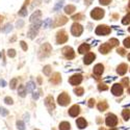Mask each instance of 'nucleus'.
<instances>
[{
    "mask_svg": "<svg viewBox=\"0 0 130 130\" xmlns=\"http://www.w3.org/2000/svg\"><path fill=\"white\" fill-rule=\"evenodd\" d=\"M40 26H41V22H38V23H34V25H31L29 27V30H28V34L27 36L30 38V39H34L39 32V29H40Z\"/></svg>",
    "mask_w": 130,
    "mask_h": 130,
    "instance_id": "nucleus-1",
    "label": "nucleus"
},
{
    "mask_svg": "<svg viewBox=\"0 0 130 130\" xmlns=\"http://www.w3.org/2000/svg\"><path fill=\"white\" fill-rule=\"evenodd\" d=\"M91 17L95 20H101L104 17V10L102 8L96 7L91 12Z\"/></svg>",
    "mask_w": 130,
    "mask_h": 130,
    "instance_id": "nucleus-2",
    "label": "nucleus"
},
{
    "mask_svg": "<svg viewBox=\"0 0 130 130\" xmlns=\"http://www.w3.org/2000/svg\"><path fill=\"white\" fill-rule=\"evenodd\" d=\"M105 123H106L107 126H109V127H115L118 124V118L115 115L109 113L105 119Z\"/></svg>",
    "mask_w": 130,
    "mask_h": 130,
    "instance_id": "nucleus-3",
    "label": "nucleus"
},
{
    "mask_svg": "<svg viewBox=\"0 0 130 130\" xmlns=\"http://www.w3.org/2000/svg\"><path fill=\"white\" fill-rule=\"evenodd\" d=\"M57 102H58V104L61 105V106H66V105H68V104L70 103V97L68 96V94L62 93V94H60V95L58 96Z\"/></svg>",
    "mask_w": 130,
    "mask_h": 130,
    "instance_id": "nucleus-4",
    "label": "nucleus"
},
{
    "mask_svg": "<svg viewBox=\"0 0 130 130\" xmlns=\"http://www.w3.org/2000/svg\"><path fill=\"white\" fill-rule=\"evenodd\" d=\"M82 31H83V27L78 23H74L71 27V32L74 37H79L82 34Z\"/></svg>",
    "mask_w": 130,
    "mask_h": 130,
    "instance_id": "nucleus-5",
    "label": "nucleus"
},
{
    "mask_svg": "<svg viewBox=\"0 0 130 130\" xmlns=\"http://www.w3.org/2000/svg\"><path fill=\"white\" fill-rule=\"evenodd\" d=\"M108 34H110V28L105 25H99L96 28V35L98 36H106Z\"/></svg>",
    "mask_w": 130,
    "mask_h": 130,
    "instance_id": "nucleus-6",
    "label": "nucleus"
},
{
    "mask_svg": "<svg viewBox=\"0 0 130 130\" xmlns=\"http://www.w3.org/2000/svg\"><path fill=\"white\" fill-rule=\"evenodd\" d=\"M51 50H52V48H51V46L49 44H44L42 46L41 50H40V57H46V56H48L50 54V52H51Z\"/></svg>",
    "mask_w": 130,
    "mask_h": 130,
    "instance_id": "nucleus-7",
    "label": "nucleus"
},
{
    "mask_svg": "<svg viewBox=\"0 0 130 130\" xmlns=\"http://www.w3.org/2000/svg\"><path fill=\"white\" fill-rule=\"evenodd\" d=\"M68 41V36L66 35V32L63 30L57 32V36H56V42L57 44H63V43H66Z\"/></svg>",
    "mask_w": 130,
    "mask_h": 130,
    "instance_id": "nucleus-8",
    "label": "nucleus"
},
{
    "mask_svg": "<svg viewBox=\"0 0 130 130\" xmlns=\"http://www.w3.org/2000/svg\"><path fill=\"white\" fill-rule=\"evenodd\" d=\"M111 93L115 96H121L123 94V85L119 83H115L111 88Z\"/></svg>",
    "mask_w": 130,
    "mask_h": 130,
    "instance_id": "nucleus-9",
    "label": "nucleus"
},
{
    "mask_svg": "<svg viewBox=\"0 0 130 130\" xmlns=\"http://www.w3.org/2000/svg\"><path fill=\"white\" fill-rule=\"evenodd\" d=\"M81 81H82V76L80 74H75L72 77H70V79H69V82L72 85H78L81 83Z\"/></svg>",
    "mask_w": 130,
    "mask_h": 130,
    "instance_id": "nucleus-10",
    "label": "nucleus"
},
{
    "mask_svg": "<svg viewBox=\"0 0 130 130\" xmlns=\"http://www.w3.org/2000/svg\"><path fill=\"white\" fill-rule=\"evenodd\" d=\"M62 54L66 56L68 59H72L74 58L75 56V53H74V50L71 48V47H64L62 49Z\"/></svg>",
    "mask_w": 130,
    "mask_h": 130,
    "instance_id": "nucleus-11",
    "label": "nucleus"
},
{
    "mask_svg": "<svg viewBox=\"0 0 130 130\" xmlns=\"http://www.w3.org/2000/svg\"><path fill=\"white\" fill-rule=\"evenodd\" d=\"M95 58H96L95 54L92 53V52H89V53L85 54V56H84V58H83V62H84L85 64H90V63L93 62V60H94Z\"/></svg>",
    "mask_w": 130,
    "mask_h": 130,
    "instance_id": "nucleus-12",
    "label": "nucleus"
},
{
    "mask_svg": "<svg viewBox=\"0 0 130 130\" xmlns=\"http://www.w3.org/2000/svg\"><path fill=\"white\" fill-rule=\"evenodd\" d=\"M79 112H80V108H79V106L78 105H73L70 109H69V115L71 116V117H77L78 115H79Z\"/></svg>",
    "mask_w": 130,
    "mask_h": 130,
    "instance_id": "nucleus-13",
    "label": "nucleus"
},
{
    "mask_svg": "<svg viewBox=\"0 0 130 130\" xmlns=\"http://www.w3.org/2000/svg\"><path fill=\"white\" fill-rule=\"evenodd\" d=\"M103 71H104V67L102 66L101 63L96 64V66L94 67V74L96 75L97 77L101 76V75H102V73H103Z\"/></svg>",
    "mask_w": 130,
    "mask_h": 130,
    "instance_id": "nucleus-14",
    "label": "nucleus"
},
{
    "mask_svg": "<svg viewBox=\"0 0 130 130\" xmlns=\"http://www.w3.org/2000/svg\"><path fill=\"white\" fill-rule=\"evenodd\" d=\"M41 15L42 13L40 10H36V13H34L30 17V22L31 23H38L40 22V19H41Z\"/></svg>",
    "mask_w": 130,
    "mask_h": 130,
    "instance_id": "nucleus-15",
    "label": "nucleus"
},
{
    "mask_svg": "<svg viewBox=\"0 0 130 130\" xmlns=\"http://www.w3.org/2000/svg\"><path fill=\"white\" fill-rule=\"evenodd\" d=\"M45 104H46V106L49 108L50 110H52V109H54V108H55V104H54V100H53V98H52L51 96L47 97V98L45 99Z\"/></svg>",
    "mask_w": 130,
    "mask_h": 130,
    "instance_id": "nucleus-16",
    "label": "nucleus"
},
{
    "mask_svg": "<svg viewBox=\"0 0 130 130\" xmlns=\"http://www.w3.org/2000/svg\"><path fill=\"white\" fill-rule=\"evenodd\" d=\"M111 50V46L108 44V43H105V44H102L99 48V51L102 53V54H107L108 52H109Z\"/></svg>",
    "mask_w": 130,
    "mask_h": 130,
    "instance_id": "nucleus-17",
    "label": "nucleus"
},
{
    "mask_svg": "<svg viewBox=\"0 0 130 130\" xmlns=\"http://www.w3.org/2000/svg\"><path fill=\"white\" fill-rule=\"evenodd\" d=\"M68 22V19L63 16H60L58 17L56 20H55V23H54V26H61L63 24H66Z\"/></svg>",
    "mask_w": 130,
    "mask_h": 130,
    "instance_id": "nucleus-18",
    "label": "nucleus"
},
{
    "mask_svg": "<svg viewBox=\"0 0 130 130\" xmlns=\"http://www.w3.org/2000/svg\"><path fill=\"white\" fill-rule=\"evenodd\" d=\"M76 125L79 129H84L86 126H88V123H86V121L84 120L83 118H79L77 119V121H76Z\"/></svg>",
    "mask_w": 130,
    "mask_h": 130,
    "instance_id": "nucleus-19",
    "label": "nucleus"
},
{
    "mask_svg": "<svg viewBox=\"0 0 130 130\" xmlns=\"http://www.w3.org/2000/svg\"><path fill=\"white\" fill-rule=\"evenodd\" d=\"M127 69H128V67H127V64H126V63H121L120 66L118 67L117 72H118L119 75H124V74L127 72Z\"/></svg>",
    "mask_w": 130,
    "mask_h": 130,
    "instance_id": "nucleus-20",
    "label": "nucleus"
},
{
    "mask_svg": "<svg viewBox=\"0 0 130 130\" xmlns=\"http://www.w3.org/2000/svg\"><path fill=\"white\" fill-rule=\"evenodd\" d=\"M50 81H51L53 84H58V83H60L61 78H60L59 73H54V74L52 75V78L50 79Z\"/></svg>",
    "mask_w": 130,
    "mask_h": 130,
    "instance_id": "nucleus-21",
    "label": "nucleus"
},
{
    "mask_svg": "<svg viewBox=\"0 0 130 130\" xmlns=\"http://www.w3.org/2000/svg\"><path fill=\"white\" fill-rule=\"evenodd\" d=\"M89 50H90V45H89V44H82V45L79 47L78 52H79L80 54H84L85 52H89Z\"/></svg>",
    "mask_w": 130,
    "mask_h": 130,
    "instance_id": "nucleus-22",
    "label": "nucleus"
},
{
    "mask_svg": "<svg viewBox=\"0 0 130 130\" xmlns=\"http://www.w3.org/2000/svg\"><path fill=\"white\" fill-rule=\"evenodd\" d=\"M71 126L68 122H62L59 124V130H70Z\"/></svg>",
    "mask_w": 130,
    "mask_h": 130,
    "instance_id": "nucleus-23",
    "label": "nucleus"
},
{
    "mask_svg": "<svg viewBox=\"0 0 130 130\" xmlns=\"http://www.w3.org/2000/svg\"><path fill=\"white\" fill-rule=\"evenodd\" d=\"M75 9L76 8H75L74 5H67L66 7H64V13L68 14V15H71V14H73V12Z\"/></svg>",
    "mask_w": 130,
    "mask_h": 130,
    "instance_id": "nucleus-24",
    "label": "nucleus"
},
{
    "mask_svg": "<svg viewBox=\"0 0 130 130\" xmlns=\"http://www.w3.org/2000/svg\"><path fill=\"white\" fill-rule=\"evenodd\" d=\"M35 88H36V84H35L34 81L27 82V84H26V90H27V92H32V91L35 90Z\"/></svg>",
    "mask_w": 130,
    "mask_h": 130,
    "instance_id": "nucleus-25",
    "label": "nucleus"
},
{
    "mask_svg": "<svg viewBox=\"0 0 130 130\" xmlns=\"http://www.w3.org/2000/svg\"><path fill=\"white\" fill-rule=\"evenodd\" d=\"M18 93H19V95H20L21 97H25V95H26V93H27L26 86H24V85H21L20 88H19V91H18Z\"/></svg>",
    "mask_w": 130,
    "mask_h": 130,
    "instance_id": "nucleus-26",
    "label": "nucleus"
},
{
    "mask_svg": "<svg viewBox=\"0 0 130 130\" xmlns=\"http://www.w3.org/2000/svg\"><path fill=\"white\" fill-rule=\"evenodd\" d=\"M107 107H108V105H107V103L106 102H100L99 104H98V109L100 110V111H104V110H106L107 109Z\"/></svg>",
    "mask_w": 130,
    "mask_h": 130,
    "instance_id": "nucleus-27",
    "label": "nucleus"
},
{
    "mask_svg": "<svg viewBox=\"0 0 130 130\" xmlns=\"http://www.w3.org/2000/svg\"><path fill=\"white\" fill-rule=\"evenodd\" d=\"M28 1H29V0H26V3L23 5V7L22 8H21V10H20V12H19V15L20 16H26L27 15V10H26V4L28 3Z\"/></svg>",
    "mask_w": 130,
    "mask_h": 130,
    "instance_id": "nucleus-28",
    "label": "nucleus"
},
{
    "mask_svg": "<svg viewBox=\"0 0 130 130\" xmlns=\"http://www.w3.org/2000/svg\"><path fill=\"white\" fill-rule=\"evenodd\" d=\"M122 116H123V118H124V120H125V121L129 120V118H130V110H128V109H125V110H123V112H122Z\"/></svg>",
    "mask_w": 130,
    "mask_h": 130,
    "instance_id": "nucleus-29",
    "label": "nucleus"
},
{
    "mask_svg": "<svg viewBox=\"0 0 130 130\" xmlns=\"http://www.w3.org/2000/svg\"><path fill=\"white\" fill-rule=\"evenodd\" d=\"M122 23H123L124 25H127V24H129V23H130V13H129V14H127V15L124 17V19L122 20Z\"/></svg>",
    "mask_w": 130,
    "mask_h": 130,
    "instance_id": "nucleus-30",
    "label": "nucleus"
},
{
    "mask_svg": "<svg viewBox=\"0 0 130 130\" xmlns=\"http://www.w3.org/2000/svg\"><path fill=\"white\" fill-rule=\"evenodd\" d=\"M108 44H109L111 47H115V46H118L120 43H119V41L117 39H110L109 42H108Z\"/></svg>",
    "mask_w": 130,
    "mask_h": 130,
    "instance_id": "nucleus-31",
    "label": "nucleus"
},
{
    "mask_svg": "<svg viewBox=\"0 0 130 130\" xmlns=\"http://www.w3.org/2000/svg\"><path fill=\"white\" fill-rule=\"evenodd\" d=\"M74 93L77 96H82L83 93H84V90L82 88H76V89H74Z\"/></svg>",
    "mask_w": 130,
    "mask_h": 130,
    "instance_id": "nucleus-32",
    "label": "nucleus"
},
{
    "mask_svg": "<svg viewBox=\"0 0 130 130\" xmlns=\"http://www.w3.org/2000/svg\"><path fill=\"white\" fill-rule=\"evenodd\" d=\"M62 4H63V0H60V1H58V2L56 3V5L54 6V8H53V9H54V10H58V9L62 6Z\"/></svg>",
    "mask_w": 130,
    "mask_h": 130,
    "instance_id": "nucleus-33",
    "label": "nucleus"
},
{
    "mask_svg": "<svg viewBox=\"0 0 130 130\" xmlns=\"http://www.w3.org/2000/svg\"><path fill=\"white\" fill-rule=\"evenodd\" d=\"M17 126H18V128L20 130H24L25 129V125H24V123L22 121H18L17 122Z\"/></svg>",
    "mask_w": 130,
    "mask_h": 130,
    "instance_id": "nucleus-34",
    "label": "nucleus"
},
{
    "mask_svg": "<svg viewBox=\"0 0 130 130\" xmlns=\"http://www.w3.org/2000/svg\"><path fill=\"white\" fill-rule=\"evenodd\" d=\"M12 28H13V26L10 25V24H6V25H5V27H4V28H2V31H3V32H8V31L12 30Z\"/></svg>",
    "mask_w": 130,
    "mask_h": 130,
    "instance_id": "nucleus-35",
    "label": "nucleus"
},
{
    "mask_svg": "<svg viewBox=\"0 0 130 130\" xmlns=\"http://www.w3.org/2000/svg\"><path fill=\"white\" fill-rule=\"evenodd\" d=\"M98 89H99V91H107L108 90V86L106 85V84H99L98 85Z\"/></svg>",
    "mask_w": 130,
    "mask_h": 130,
    "instance_id": "nucleus-36",
    "label": "nucleus"
},
{
    "mask_svg": "<svg viewBox=\"0 0 130 130\" xmlns=\"http://www.w3.org/2000/svg\"><path fill=\"white\" fill-rule=\"evenodd\" d=\"M124 46L126 48H130V37H128L127 39L124 40Z\"/></svg>",
    "mask_w": 130,
    "mask_h": 130,
    "instance_id": "nucleus-37",
    "label": "nucleus"
},
{
    "mask_svg": "<svg viewBox=\"0 0 130 130\" xmlns=\"http://www.w3.org/2000/svg\"><path fill=\"white\" fill-rule=\"evenodd\" d=\"M43 71H44L45 75H50V72H51V67H50V66H46Z\"/></svg>",
    "mask_w": 130,
    "mask_h": 130,
    "instance_id": "nucleus-38",
    "label": "nucleus"
},
{
    "mask_svg": "<svg viewBox=\"0 0 130 130\" xmlns=\"http://www.w3.org/2000/svg\"><path fill=\"white\" fill-rule=\"evenodd\" d=\"M7 54H8V56H9V57H15V55H16V51H15L14 49H9L8 52H7Z\"/></svg>",
    "mask_w": 130,
    "mask_h": 130,
    "instance_id": "nucleus-39",
    "label": "nucleus"
},
{
    "mask_svg": "<svg viewBox=\"0 0 130 130\" xmlns=\"http://www.w3.org/2000/svg\"><path fill=\"white\" fill-rule=\"evenodd\" d=\"M16 85H17V79L14 78L12 81H10V89H16Z\"/></svg>",
    "mask_w": 130,
    "mask_h": 130,
    "instance_id": "nucleus-40",
    "label": "nucleus"
},
{
    "mask_svg": "<svg viewBox=\"0 0 130 130\" xmlns=\"http://www.w3.org/2000/svg\"><path fill=\"white\" fill-rule=\"evenodd\" d=\"M0 113H1V116H3V117H5V116H7L8 115V111L5 109V108H2V107H0Z\"/></svg>",
    "mask_w": 130,
    "mask_h": 130,
    "instance_id": "nucleus-41",
    "label": "nucleus"
},
{
    "mask_svg": "<svg viewBox=\"0 0 130 130\" xmlns=\"http://www.w3.org/2000/svg\"><path fill=\"white\" fill-rule=\"evenodd\" d=\"M82 18H83V16H82L81 14H77V15H75V16L72 17V19L75 20V21H76V20H81Z\"/></svg>",
    "mask_w": 130,
    "mask_h": 130,
    "instance_id": "nucleus-42",
    "label": "nucleus"
},
{
    "mask_svg": "<svg viewBox=\"0 0 130 130\" xmlns=\"http://www.w3.org/2000/svg\"><path fill=\"white\" fill-rule=\"evenodd\" d=\"M110 1H111V0H99L100 4H102V5H107V4H109Z\"/></svg>",
    "mask_w": 130,
    "mask_h": 130,
    "instance_id": "nucleus-43",
    "label": "nucleus"
},
{
    "mask_svg": "<svg viewBox=\"0 0 130 130\" xmlns=\"http://www.w3.org/2000/svg\"><path fill=\"white\" fill-rule=\"evenodd\" d=\"M50 23H51V20H50V19H46V21H45L44 23H43V27H45V28L48 27V25H49Z\"/></svg>",
    "mask_w": 130,
    "mask_h": 130,
    "instance_id": "nucleus-44",
    "label": "nucleus"
},
{
    "mask_svg": "<svg viewBox=\"0 0 130 130\" xmlns=\"http://www.w3.org/2000/svg\"><path fill=\"white\" fill-rule=\"evenodd\" d=\"M4 102H5L6 104H13V99L9 98V97H6V98L4 99Z\"/></svg>",
    "mask_w": 130,
    "mask_h": 130,
    "instance_id": "nucleus-45",
    "label": "nucleus"
},
{
    "mask_svg": "<svg viewBox=\"0 0 130 130\" xmlns=\"http://www.w3.org/2000/svg\"><path fill=\"white\" fill-rule=\"evenodd\" d=\"M117 52H118L119 54H120V55H125V50H124L123 48H118Z\"/></svg>",
    "mask_w": 130,
    "mask_h": 130,
    "instance_id": "nucleus-46",
    "label": "nucleus"
},
{
    "mask_svg": "<svg viewBox=\"0 0 130 130\" xmlns=\"http://www.w3.org/2000/svg\"><path fill=\"white\" fill-rule=\"evenodd\" d=\"M128 83H129L128 78H124V79L122 80V83H121V84H122L123 86H127V85H128Z\"/></svg>",
    "mask_w": 130,
    "mask_h": 130,
    "instance_id": "nucleus-47",
    "label": "nucleus"
},
{
    "mask_svg": "<svg viewBox=\"0 0 130 130\" xmlns=\"http://www.w3.org/2000/svg\"><path fill=\"white\" fill-rule=\"evenodd\" d=\"M20 44H21V47H22V49H23L24 51H26V50H27V45H26V43H25V42H23V41H22V42L20 43Z\"/></svg>",
    "mask_w": 130,
    "mask_h": 130,
    "instance_id": "nucleus-48",
    "label": "nucleus"
},
{
    "mask_svg": "<svg viewBox=\"0 0 130 130\" xmlns=\"http://www.w3.org/2000/svg\"><path fill=\"white\" fill-rule=\"evenodd\" d=\"M94 105H95V100H94V99H90V101H89V106H90V107H94Z\"/></svg>",
    "mask_w": 130,
    "mask_h": 130,
    "instance_id": "nucleus-49",
    "label": "nucleus"
},
{
    "mask_svg": "<svg viewBox=\"0 0 130 130\" xmlns=\"http://www.w3.org/2000/svg\"><path fill=\"white\" fill-rule=\"evenodd\" d=\"M32 98L37 100V99L39 98V94H38L37 92H34V93H32Z\"/></svg>",
    "mask_w": 130,
    "mask_h": 130,
    "instance_id": "nucleus-50",
    "label": "nucleus"
},
{
    "mask_svg": "<svg viewBox=\"0 0 130 130\" xmlns=\"http://www.w3.org/2000/svg\"><path fill=\"white\" fill-rule=\"evenodd\" d=\"M5 84H6V82L4 80H0V86H5Z\"/></svg>",
    "mask_w": 130,
    "mask_h": 130,
    "instance_id": "nucleus-51",
    "label": "nucleus"
},
{
    "mask_svg": "<svg viewBox=\"0 0 130 130\" xmlns=\"http://www.w3.org/2000/svg\"><path fill=\"white\" fill-rule=\"evenodd\" d=\"M17 25H18V27H21V26L23 25V21H20V22H18Z\"/></svg>",
    "mask_w": 130,
    "mask_h": 130,
    "instance_id": "nucleus-52",
    "label": "nucleus"
},
{
    "mask_svg": "<svg viewBox=\"0 0 130 130\" xmlns=\"http://www.w3.org/2000/svg\"><path fill=\"white\" fill-rule=\"evenodd\" d=\"M91 1H92V0H86V4H88V5H90V4L92 3Z\"/></svg>",
    "mask_w": 130,
    "mask_h": 130,
    "instance_id": "nucleus-53",
    "label": "nucleus"
},
{
    "mask_svg": "<svg viewBox=\"0 0 130 130\" xmlns=\"http://www.w3.org/2000/svg\"><path fill=\"white\" fill-rule=\"evenodd\" d=\"M2 20H3V18H2V16H0V23L2 22Z\"/></svg>",
    "mask_w": 130,
    "mask_h": 130,
    "instance_id": "nucleus-54",
    "label": "nucleus"
},
{
    "mask_svg": "<svg viewBox=\"0 0 130 130\" xmlns=\"http://www.w3.org/2000/svg\"><path fill=\"white\" fill-rule=\"evenodd\" d=\"M128 59H129V60H130V53H129V54H128Z\"/></svg>",
    "mask_w": 130,
    "mask_h": 130,
    "instance_id": "nucleus-55",
    "label": "nucleus"
},
{
    "mask_svg": "<svg viewBox=\"0 0 130 130\" xmlns=\"http://www.w3.org/2000/svg\"><path fill=\"white\" fill-rule=\"evenodd\" d=\"M110 130H118L117 128H112V129H110Z\"/></svg>",
    "mask_w": 130,
    "mask_h": 130,
    "instance_id": "nucleus-56",
    "label": "nucleus"
},
{
    "mask_svg": "<svg viewBox=\"0 0 130 130\" xmlns=\"http://www.w3.org/2000/svg\"><path fill=\"white\" fill-rule=\"evenodd\" d=\"M99 130H105V129H104V128H100Z\"/></svg>",
    "mask_w": 130,
    "mask_h": 130,
    "instance_id": "nucleus-57",
    "label": "nucleus"
},
{
    "mask_svg": "<svg viewBox=\"0 0 130 130\" xmlns=\"http://www.w3.org/2000/svg\"><path fill=\"white\" fill-rule=\"evenodd\" d=\"M128 92H129V94H130V88H129V90H128Z\"/></svg>",
    "mask_w": 130,
    "mask_h": 130,
    "instance_id": "nucleus-58",
    "label": "nucleus"
},
{
    "mask_svg": "<svg viewBox=\"0 0 130 130\" xmlns=\"http://www.w3.org/2000/svg\"><path fill=\"white\" fill-rule=\"evenodd\" d=\"M128 6H129V8H130V2H129V4H128Z\"/></svg>",
    "mask_w": 130,
    "mask_h": 130,
    "instance_id": "nucleus-59",
    "label": "nucleus"
},
{
    "mask_svg": "<svg viewBox=\"0 0 130 130\" xmlns=\"http://www.w3.org/2000/svg\"><path fill=\"white\" fill-rule=\"evenodd\" d=\"M128 30H129V32H130V27H129V28H128Z\"/></svg>",
    "mask_w": 130,
    "mask_h": 130,
    "instance_id": "nucleus-60",
    "label": "nucleus"
},
{
    "mask_svg": "<svg viewBox=\"0 0 130 130\" xmlns=\"http://www.w3.org/2000/svg\"><path fill=\"white\" fill-rule=\"evenodd\" d=\"M36 130H39V129H36Z\"/></svg>",
    "mask_w": 130,
    "mask_h": 130,
    "instance_id": "nucleus-61",
    "label": "nucleus"
}]
</instances>
